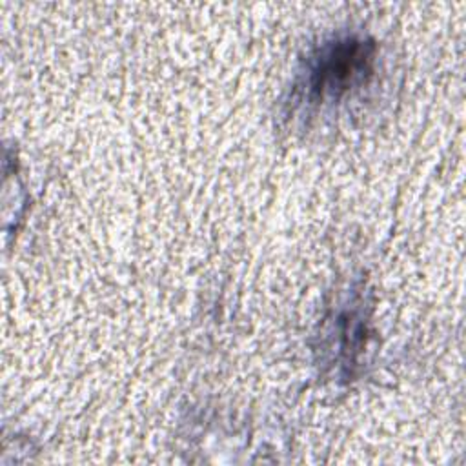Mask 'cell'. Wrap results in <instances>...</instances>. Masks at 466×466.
Returning a JSON list of instances; mask_svg holds the SVG:
<instances>
[{"label": "cell", "mask_w": 466, "mask_h": 466, "mask_svg": "<svg viewBox=\"0 0 466 466\" xmlns=\"http://www.w3.org/2000/svg\"><path fill=\"white\" fill-rule=\"evenodd\" d=\"M377 47L360 36H340L324 42L306 62L300 82L304 102L317 106L340 100L364 86L373 75Z\"/></svg>", "instance_id": "obj_1"}]
</instances>
